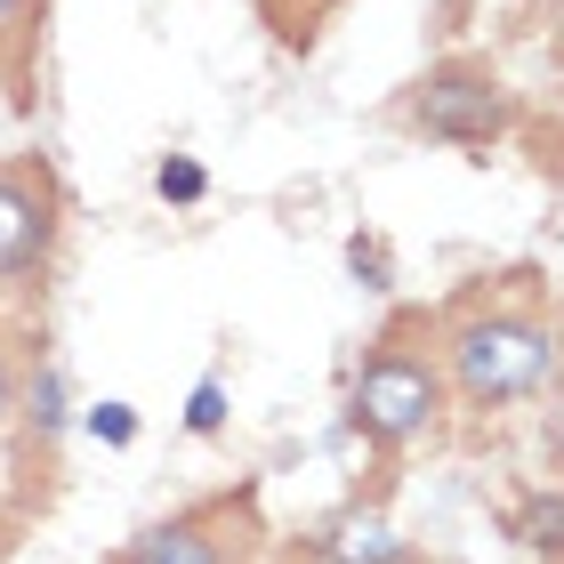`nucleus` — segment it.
<instances>
[{
    "label": "nucleus",
    "instance_id": "obj_1",
    "mask_svg": "<svg viewBox=\"0 0 564 564\" xmlns=\"http://www.w3.org/2000/svg\"><path fill=\"white\" fill-rule=\"evenodd\" d=\"M435 355H444V388L468 412H508V403L541 395L556 379V323L532 274L484 282L435 323Z\"/></svg>",
    "mask_w": 564,
    "mask_h": 564
},
{
    "label": "nucleus",
    "instance_id": "obj_2",
    "mask_svg": "<svg viewBox=\"0 0 564 564\" xmlns=\"http://www.w3.org/2000/svg\"><path fill=\"white\" fill-rule=\"evenodd\" d=\"M444 395L452 388H444V355H435V323L395 315L347 379V427L364 435L371 452H412L420 435L444 420Z\"/></svg>",
    "mask_w": 564,
    "mask_h": 564
},
{
    "label": "nucleus",
    "instance_id": "obj_3",
    "mask_svg": "<svg viewBox=\"0 0 564 564\" xmlns=\"http://www.w3.org/2000/svg\"><path fill=\"white\" fill-rule=\"evenodd\" d=\"M395 121L412 138H427V145L484 153V145H500L517 130V89H508L500 65H484V57H444L395 97Z\"/></svg>",
    "mask_w": 564,
    "mask_h": 564
},
{
    "label": "nucleus",
    "instance_id": "obj_4",
    "mask_svg": "<svg viewBox=\"0 0 564 564\" xmlns=\"http://www.w3.org/2000/svg\"><path fill=\"white\" fill-rule=\"evenodd\" d=\"M267 556V524H259V492L235 484V492L186 500L177 517L130 532L106 564H259Z\"/></svg>",
    "mask_w": 564,
    "mask_h": 564
},
{
    "label": "nucleus",
    "instance_id": "obj_5",
    "mask_svg": "<svg viewBox=\"0 0 564 564\" xmlns=\"http://www.w3.org/2000/svg\"><path fill=\"white\" fill-rule=\"evenodd\" d=\"M65 186L41 153H0V291H41L57 267Z\"/></svg>",
    "mask_w": 564,
    "mask_h": 564
},
{
    "label": "nucleus",
    "instance_id": "obj_6",
    "mask_svg": "<svg viewBox=\"0 0 564 564\" xmlns=\"http://www.w3.org/2000/svg\"><path fill=\"white\" fill-rule=\"evenodd\" d=\"M315 549H323V564H412V549H403V532L379 517V508H339L323 532H315Z\"/></svg>",
    "mask_w": 564,
    "mask_h": 564
},
{
    "label": "nucleus",
    "instance_id": "obj_7",
    "mask_svg": "<svg viewBox=\"0 0 564 564\" xmlns=\"http://www.w3.org/2000/svg\"><path fill=\"white\" fill-rule=\"evenodd\" d=\"M41 17H48V0H0V89L17 97H33V48H41Z\"/></svg>",
    "mask_w": 564,
    "mask_h": 564
},
{
    "label": "nucleus",
    "instance_id": "obj_8",
    "mask_svg": "<svg viewBox=\"0 0 564 564\" xmlns=\"http://www.w3.org/2000/svg\"><path fill=\"white\" fill-rule=\"evenodd\" d=\"M17 420H24V435H33V452L48 459V452H57V435H65V371L57 364H48V355H41V364L33 371H24V395H17Z\"/></svg>",
    "mask_w": 564,
    "mask_h": 564
},
{
    "label": "nucleus",
    "instance_id": "obj_9",
    "mask_svg": "<svg viewBox=\"0 0 564 564\" xmlns=\"http://www.w3.org/2000/svg\"><path fill=\"white\" fill-rule=\"evenodd\" d=\"M508 532H517V541H524L532 556L564 564V492H556V484L524 492V500H517V517H508Z\"/></svg>",
    "mask_w": 564,
    "mask_h": 564
},
{
    "label": "nucleus",
    "instance_id": "obj_10",
    "mask_svg": "<svg viewBox=\"0 0 564 564\" xmlns=\"http://www.w3.org/2000/svg\"><path fill=\"white\" fill-rule=\"evenodd\" d=\"M330 9H347V0H259V17L274 24L282 48H315V33H323Z\"/></svg>",
    "mask_w": 564,
    "mask_h": 564
},
{
    "label": "nucleus",
    "instance_id": "obj_11",
    "mask_svg": "<svg viewBox=\"0 0 564 564\" xmlns=\"http://www.w3.org/2000/svg\"><path fill=\"white\" fill-rule=\"evenodd\" d=\"M153 194H162L170 210H194V202H210V170H202L194 153H162V162H153Z\"/></svg>",
    "mask_w": 564,
    "mask_h": 564
},
{
    "label": "nucleus",
    "instance_id": "obj_12",
    "mask_svg": "<svg viewBox=\"0 0 564 564\" xmlns=\"http://www.w3.org/2000/svg\"><path fill=\"white\" fill-rule=\"evenodd\" d=\"M186 435H194V444L226 435V371H202V379H194V395H186Z\"/></svg>",
    "mask_w": 564,
    "mask_h": 564
},
{
    "label": "nucleus",
    "instance_id": "obj_13",
    "mask_svg": "<svg viewBox=\"0 0 564 564\" xmlns=\"http://www.w3.org/2000/svg\"><path fill=\"white\" fill-rule=\"evenodd\" d=\"M89 444H106V452H130L138 444V403H121V395H106V403H89Z\"/></svg>",
    "mask_w": 564,
    "mask_h": 564
},
{
    "label": "nucleus",
    "instance_id": "obj_14",
    "mask_svg": "<svg viewBox=\"0 0 564 564\" xmlns=\"http://www.w3.org/2000/svg\"><path fill=\"white\" fill-rule=\"evenodd\" d=\"M347 274L364 282V291H395V250L379 235H347Z\"/></svg>",
    "mask_w": 564,
    "mask_h": 564
},
{
    "label": "nucleus",
    "instance_id": "obj_15",
    "mask_svg": "<svg viewBox=\"0 0 564 564\" xmlns=\"http://www.w3.org/2000/svg\"><path fill=\"white\" fill-rule=\"evenodd\" d=\"M17 395H24V364H17V330L0 323V427L17 420Z\"/></svg>",
    "mask_w": 564,
    "mask_h": 564
},
{
    "label": "nucleus",
    "instance_id": "obj_16",
    "mask_svg": "<svg viewBox=\"0 0 564 564\" xmlns=\"http://www.w3.org/2000/svg\"><path fill=\"white\" fill-rule=\"evenodd\" d=\"M549 459L564 468V412H556V427H549Z\"/></svg>",
    "mask_w": 564,
    "mask_h": 564
}]
</instances>
